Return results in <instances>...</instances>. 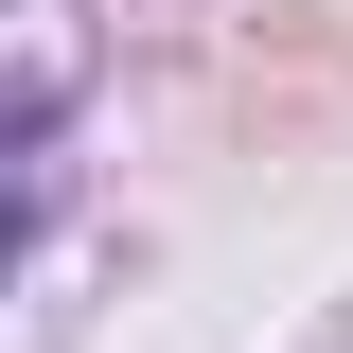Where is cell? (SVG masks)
Instances as JSON below:
<instances>
[{"label":"cell","mask_w":353,"mask_h":353,"mask_svg":"<svg viewBox=\"0 0 353 353\" xmlns=\"http://www.w3.org/2000/svg\"><path fill=\"white\" fill-rule=\"evenodd\" d=\"M0 265H18V212H0Z\"/></svg>","instance_id":"obj_1"}]
</instances>
